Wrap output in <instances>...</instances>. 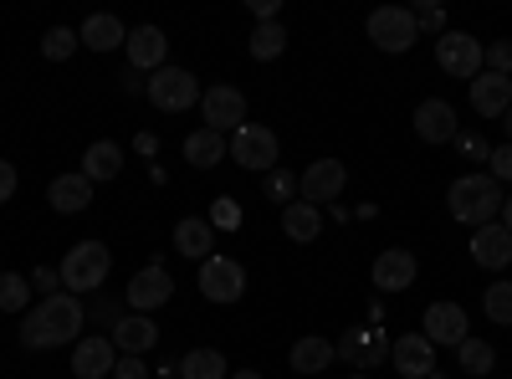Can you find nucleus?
<instances>
[{
  "label": "nucleus",
  "mask_w": 512,
  "mask_h": 379,
  "mask_svg": "<svg viewBox=\"0 0 512 379\" xmlns=\"http://www.w3.org/2000/svg\"><path fill=\"white\" fill-rule=\"evenodd\" d=\"M82 323H88L82 303L72 298V292H57V298H41L21 318V344L26 349H67V344L82 339Z\"/></svg>",
  "instance_id": "f257e3e1"
},
{
  "label": "nucleus",
  "mask_w": 512,
  "mask_h": 379,
  "mask_svg": "<svg viewBox=\"0 0 512 379\" xmlns=\"http://www.w3.org/2000/svg\"><path fill=\"white\" fill-rule=\"evenodd\" d=\"M446 205H451V221L482 231V226L502 221V185H497L492 175H461V180L446 190Z\"/></svg>",
  "instance_id": "f03ea898"
},
{
  "label": "nucleus",
  "mask_w": 512,
  "mask_h": 379,
  "mask_svg": "<svg viewBox=\"0 0 512 379\" xmlns=\"http://www.w3.org/2000/svg\"><path fill=\"white\" fill-rule=\"evenodd\" d=\"M108 272H113V251H108L103 241H77V246H67V257H62V267H57L62 292H72V298H82V292H98V287L108 282Z\"/></svg>",
  "instance_id": "7ed1b4c3"
},
{
  "label": "nucleus",
  "mask_w": 512,
  "mask_h": 379,
  "mask_svg": "<svg viewBox=\"0 0 512 379\" xmlns=\"http://www.w3.org/2000/svg\"><path fill=\"white\" fill-rule=\"evenodd\" d=\"M144 98L159 108V113H185L200 103V77L190 67H159L149 82H144Z\"/></svg>",
  "instance_id": "20e7f679"
},
{
  "label": "nucleus",
  "mask_w": 512,
  "mask_h": 379,
  "mask_svg": "<svg viewBox=\"0 0 512 379\" xmlns=\"http://www.w3.org/2000/svg\"><path fill=\"white\" fill-rule=\"evenodd\" d=\"M277 134L267 129V123H241V129L231 134V159L241 164V170H256V175H272L277 170Z\"/></svg>",
  "instance_id": "39448f33"
},
{
  "label": "nucleus",
  "mask_w": 512,
  "mask_h": 379,
  "mask_svg": "<svg viewBox=\"0 0 512 379\" xmlns=\"http://www.w3.org/2000/svg\"><path fill=\"white\" fill-rule=\"evenodd\" d=\"M415 36H420V26H415L410 6H379V11L369 16V41H374L379 52H390V57L410 52Z\"/></svg>",
  "instance_id": "423d86ee"
},
{
  "label": "nucleus",
  "mask_w": 512,
  "mask_h": 379,
  "mask_svg": "<svg viewBox=\"0 0 512 379\" xmlns=\"http://www.w3.org/2000/svg\"><path fill=\"white\" fill-rule=\"evenodd\" d=\"M482 47H487V41L466 36V31H441V41H436V62H441L446 77L472 82V77L482 72Z\"/></svg>",
  "instance_id": "0eeeda50"
},
{
  "label": "nucleus",
  "mask_w": 512,
  "mask_h": 379,
  "mask_svg": "<svg viewBox=\"0 0 512 379\" xmlns=\"http://www.w3.org/2000/svg\"><path fill=\"white\" fill-rule=\"evenodd\" d=\"M200 113H205V129L216 134H236L246 123V93L231 88V82H216V88L200 93Z\"/></svg>",
  "instance_id": "6e6552de"
},
{
  "label": "nucleus",
  "mask_w": 512,
  "mask_h": 379,
  "mask_svg": "<svg viewBox=\"0 0 512 379\" xmlns=\"http://www.w3.org/2000/svg\"><path fill=\"white\" fill-rule=\"evenodd\" d=\"M200 292L210 303H241L246 292V267L236 257H205L200 262Z\"/></svg>",
  "instance_id": "1a4fd4ad"
},
{
  "label": "nucleus",
  "mask_w": 512,
  "mask_h": 379,
  "mask_svg": "<svg viewBox=\"0 0 512 379\" xmlns=\"http://www.w3.org/2000/svg\"><path fill=\"white\" fill-rule=\"evenodd\" d=\"M169 298H175V282H169V272L159 267V262H149L144 272H134L128 277V287H123V303L134 308V313H154V308H164Z\"/></svg>",
  "instance_id": "9d476101"
},
{
  "label": "nucleus",
  "mask_w": 512,
  "mask_h": 379,
  "mask_svg": "<svg viewBox=\"0 0 512 379\" xmlns=\"http://www.w3.org/2000/svg\"><path fill=\"white\" fill-rule=\"evenodd\" d=\"M333 349H338V359H349L354 369H379L384 359H390V339H384V328H379V323L349 328Z\"/></svg>",
  "instance_id": "9b49d317"
},
{
  "label": "nucleus",
  "mask_w": 512,
  "mask_h": 379,
  "mask_svg": "<svg viewBox=\"0 0 512 379\" xmlns=\"http://www.w3.org/2000/svg\"><path fill=\"white\" fill-rule=\"evenodd\" d=\"M344 185H349V170H344V164H338V159H313L308 170H303V180H297V200L328 205V200L344 195Z\"/></svg>",
  "instance_id": "f8f14e48"
},
{
  "label": "nucleus",
  "mask_w": 512,
  "mask_h": 379,
  "mask_svg": "<svg viewBox=\"0 0 512 379\" xmlns=\"http://www.w3.org/2000/svg\"><path fill=\"white\" fill-rule=\"evenodd\" d=\"M369 277H374V287H379V292H405V287H415L420 262H415V251L390 246V251H379V257H374Z\"/></svg>",
  "instance_id": "ddd939ff"
},
{
  "label": "nucleus",
  "mask_w": 512,
  "mask_h": 379,
  "mask_svg": "<svg viewBox=\"0 0 512 379\" xmlns=\"http://www.w3.org/2000/svg\"><path fill=\"white\" fill-rule=\"evenodd\" d=\"M466 328H472V323H466V308H461V303H431V308H425V323H420V333H425L436 349H441V344L456 349L461 339H472Z\"/></svg>",
  "instance_id": "4468645a"
},
{
  "label": "nucleus",
  "mask_w": 512,
  "mask_h": 379,
  "mask_svg": "<svg viewBox=\"0 0 512 379\" xmlns=\"http://www.w3.org/2000/svg\"><path fill=\"white\" fill-rule=\"evenodd\" d=\"M123 52H128V67H134V72L169 67V41H164L159 26H134V31H128V41H123Z\"/></svg>",
  "instance_id": "2eb2a0df"
},
{
  "label": "nucleus",
  "mask_w": 512,
  "mask_h": 379,
  "mask_svg": "<svg viewBox=\"0 0 512 379\" xmlns=\"http://www.w3.org/2000/svg\"><path fill=\"white\" fill-rule=\"evenodd\" d=\"M390 359H395V369H400L405 379H431V369H436V344L415 328V333H405V339L390 344Z\"/></svg>",
  "instance_id": "dca6fc26"
},
{
  "label": "nucleus",
  "mask_w": 512,
  "mask_h": 379,
  "mask_svg": "<svg viewBox=\"0 0 512 379\" xmlns=\"http://www.w3.org/2000/svg\"><path fill=\"white\" fill-rule=\"evenodd\" d=\"M472 262L487 267V272H507V267H512V231H507L502 221L472 231Z\"/></svg>",
  "instance_id": "f3484780"
},
{
  "label": "nucleus",
  "mask_w": 512,
  "mask_h": 379,
  "mask_svg": "<svg viewBox=\"0 0 512 379\" xmlns=\"http://www.w3.org/2000/svg\"><path fill=\"white\" fill-rule=\"evenodd\" d=\"M415 134H420V144H451L456 139V108L446 98H420Z\"/></svg>",
  "instance_id": "a211bd4d"
},
{
  "label": "nucleus",
  "mask_w": 512,
  "mask_h": 379,
  "mask_svg": "<svg viewBox=\"0 0 512 379\" xmlns=\"http://www.w3.org/2000/svg\"><path fill=\"white\" fill-rule=\"evenodd\" d=\"M113 364H118V349H113V339H77L72 344V374L77 379H108L113 374Z\"/></svg>",
  "instance_id": "6ab92c4d"
},
{
  "label": "nucleus",
  "mask_w": 512,
  "mask_h": 379,
  "mask_svg": "<svg viewBox=\"0 0 512 379\" xmlns=\"http://www.w3.org/2000/svg\"><path fill=\"white\" fill-rule=\"evenodd\" d=\"M47 200H52V210H62V216H82V210L93 205V180L82 175V170H72V175H52Z\"/></svg>",
  "instance_id": "aec40b11"
},
{
  "label": "nucleus",
  "mask_w": 512,
  "mask_h": 379,
  "mask_svg": "<svg viewBox=\"0 0 512 379\" xmlns=\"http://www.w3.org/2000/svg\"><path fill=\"white\" fill-rule=\"evenodd\" d=\"M472 108H477L482 118H502V113L512 108V77H502V72H477V77H472Z\"/></svg>",
  "instance_id": "412c9836"
},
{
  "label": "nucleus",
  "mask_w": 512,
  "mask_h": 379,
  "mask_svg": "<svg viewBox=\"0 0 512 379\" xmlns=\"http://www.w3.org/2000/svg\"><path fill=\"white\" fill-rule=\"evenodd\" d=\"M154 344H159V323L154 318H144V313H123L118 318V328H113V349L118 354H139L144 359Z\"/></svg>",
  "instance_id": "4be33fe9"
},
{
  "label": "nucleus",
  "mask_w": 512,
  "mask_h": 379,
  "mask_svg": "<svg viewBox=\"0 0 512 379\" xmlns=\"http://www.w3.org/2000/svg\"><path fill=\"white\" fill-rule=\"evenodd\" d=\"M175 251L190 262H205V257H216V226L200 221V216H185L175 221Z\"/></svg>",
  "instance_id": "5701e85b"
},
{
  "label": "nucleus",
  "mask_w": 512,
  "mask_h": 379,
  "mask_svg": "<svg viewBox=\"0 0 512 379\" xmlns=\"http://www.w3.org/2000/svg\"><path fill=\"white\" fill-rule=\"evenodd\" d=\"M226 154H231V139L216 134V129H195L185 139V164H195V170H216Z\"/></svg>",
  "instance_id": "b1692460"
},
{
  "label": "nucleus",
  "mask_w": 512,
  "mask_h": 379,
  "mask_svg": "<svg viewBox=\"0 0 512 379\" xmlns=\"http://www.w3.org/2000/svg\"><path fill=\"white\" fill-rule=\"evenodd\" d=\"M82 175H88L93 185H103V180H118V175H123V149H118L113 139H98V144H88V154H82Z\"/></svg>",
  "instance_id": "393cba45"
},
{
  "label": "nucleus",
  "mask_w": 512,
  "mask_h": 379,
  "mask_svg": "<svg viewBox=\"0 0 512 379\" xmlns=\"http://www.w3.org/2000/svg\"><path fill=\"white\" fill-rule=\"evenodd\" d=\"M77 41L88 52H113V47H123V41H128V31H123L118 16H88V21H82V31H77Z\"/></svg>",
  "instance_id": "a878e982"
},
{
  "label": "nucleus",
  "mask_w": 512,
  "mask_h": 379,
  "mask_svg": "<svg viewBox=\"0 0 512 379\" xmlns=\"http://www.w3.org/2000/svg\"><path fill=\"white\" fill-rule=\"evenodd\" d=\"M333 359H338V349H333L328 339H318V333H313V339H297L292 354H287V364H292L297 374H323Z\"/></svg>",
  "instance_id": "bb28decb"
},
{
  "label": "nucleus",
  "mask_w": 512,
  "mask_h": 379,
  "mask_svg": "<svg viewBox=\"0 0 512 379\" xmlns=\"http://www.w3.org/2000/svg\"><path fill=\"white\" fill-rule=\"evenodd\" d=\"M282 231L292 236V241H318V231H323V216H318V205H308V200H292V205H282Z\"/></svg>",
  "instance_id": "cd10ccee"
},
{
  "label": "nucleus",
  "mask_w": 512,
  "mask_h": 379,
  "mask_svg": "<svg viewBox=\"0 0 512 379\" xmlns=\"http://www.w3.org/2000/svg\"><path fill=\"white\" fill-rule=\"evenodd\" d=\"M175 374H180V379H231V364H226L221 349H190Z\"/></svg>",
  "instance_id": "c85d7f7f"
},
{
  "label": "nucleus",
  "mask_w": 512,
  "mask_h": 379,
  "mask_svg": "<svg viewBox=\"0 0 512 379\" xmlns=\"http://www.w3.org/2000/svg\"><path fill=\"white\" fill-rule=\"evenodd\" d=\"M246 52H251V62H277V57L287 52L282 21H256V31H251V41H246Z\"/></svg>",
  "instance_id": "c756f323"
},
{
  "label": "nucleus",
  "mask_w": 512,
  "mask_h": 379,
  "mask_svg": "<svg viewBox=\"0 0 512 379\" xmlns=\"http://www.w3.org/2000/svg\"><path fill=\"white\" fill-rule=\"evenodd\" d=\"M456 364H461L466 374H492V369H497V354H492L487 339H461V344H456Z\"/></svg>",
  "instance_id": "7c9ffc66"
},
{
  "label": "nucleus",
  "mask_w": 512,
  "mask_h": 379,
  "mask_svg": "<svg viewBox=\"0 0 512 379\" xmlns=\"http://www.w3.org/2000/svg\"><path fill=\"white\" fill-rule=\"evenodd\" d=\"M26 303H31V277L0 272V313H26Z\"/></svg>",
  "instance_id": "2f4dec72"
},
{
  "label": "nucleus",
  "mask_w": 512,
  "mask_h": 379,
  "mask_svg": "<svg viewBox=\"0 0 512 379\" xmlns=\"http://www.w3.org/2000/svg\"><path fill=\"white\" fill-rule=\"evenodd\" d=\"M77 47H82V41H77V31H67V26H52L47 36H41V57H47V62H67Z\"/></svg>",
  "instance_id": "473e14b6"
},
{
  "label": "nucleus",
  "mask_w": 512,
  "mask_h": 379,
  "mask_svg": "<svg viewBox=\"0 0 512 379\" xmlns=\"http://www.w3.org/2000/svg\"><path fill=\"white\" fill-rule=\"evenodd\" d=\"M482 308H487V318H492V323H502V328L512 323V282H507V277L487 287V298H482Z\"/></svg>",
  "instance_id": "72a5a7b5"
},
{
  "label": "nucleus",
  "mask_w": 512,
  "mask_h": 379,
  "mask_svg": "<svg viewBox=\"0 0 512 379\" xmlns=\"http://www.w3.org/2000/svg\"><path fill=\"white\" fill-rule=\"evenodd\" d=\"M482 72L512 77V41H487V47H482Z\"/></svg>",
  "instance_id": "f704fd0d"
},
{
  "label": "nucleus",
  "mask_w": 512,
  "mask_h": 379,
  "mask_svg": "<svg viewBox=\"0 0 512 379\" xmlns=\"http://www.w3.org/2000/svg\"><path fill=\"white\" fill-rule=\"evenodd\" d=\"M410 16H415L420 31H446V6H436V0H415Z\"/></svg>",
  "instance_id": "c9c22d12"
},
{
  "label": "nucleus",
  "mask_w": 512,
  "mask_h": 379,
  "mask_svg": "<svg viewBox=\"0 0 512 379\" xmlns=\"http://www.w3.org/2000/svg\"><path fill=\"white\" fill-rule=\"evenodd\" d=\"M451 144H456V154H461V159H472V164H482V159L492 154V144H487L482 134H461V129H456V139H451Z\"/></svg>",
  "instance_id": "e433bc0d"
},
{
  "label": "nucleus",
  "mask_w": 512,
  "mask_h": 379,
  "mask_svg": "<svg viewBox=\"0 0 512 379\" xmlns=\"http://www.w3.org/2000/svg\"><path fill=\"white\" fill-rule=\"evenodd\" d=\"M487 175H492L497 185H512V144H497V149L487 154Z\"/></svg>",
  "instance_id": "4c0bfd02"
},
{
  "label": "nucleus",
  "mask_w": 512,
  "mask_h": 379,
  "mask_svg": "<svg viewBox=\"0 0 512 379\" xmlns=\"http://www.w3.org/2000/svg\"><path fill=\"white\" fill-rule=\"evenodd\" d=\"M267 195H272L277 205H292V200H297V180H292L287 170H272V175H267Z\"/></svg>",
  "instance_id": "58836bf2"
},
{
  "label": "nucleus",
  "mask_w": 512,
  "mask_h": 379,
  "mask_svg": "<svg viewBox=\"0 0 512 379\" xmlns=\"http://www.w3.org/2000/svg\"><path fill=\"white\" fill-rule=\"evenodd\" d=\"M113 379H149V364H144L139 354H118V364H113Z\"/></svg>",
  "instance_id": "ea45409f"
},
{
  "label": "nucleus",
  "mask_w": 512,
  "mask_h": 379,
  "mask_svg": "<svg viewBox=\"0 0 512 379\" xmlns=\"http://www.w3.org/2000/svg\"><path fill=\"white\" fill-rule=\"evenodd\" d=\"M16 185H21V175H16V164H11V159H0V205H11Z\"/></svg>",
  "instance_id": "a19ab883"
},
{
  "label": "nucleus",
  "mask_w": 512,
  "mask_h": 379,
  "mask_svg": "<svg viewBox=\"0 0 512 379\" xmlns=\"http://www.w3.org/2000/svg\"><path fill=\"white\" fill-rule=\"evenodd\" d=\"M216 226H241V210H236V200H216Z\"/></svg>",
  "instance_id": "79ce46f5"
},
{
  "label": "nucleus",
  "mask_w": 512,
  "mask_h": 379,
  "mask_svg": "<svg viewBox=\"0 0 512 379\" xmlns=\"http://www.w3.org/2000/svg\"><path fill=\"white\" fill-rule=\"evenodd\" d=\"M31 282H36V287H41V292H47V298H57V287H62V277H57V272H52V267H41V272H36V277H31Z\"/></svg>",
  "instance_id": "37998d69"
},
{
  "label": "nucleus",
  "mask_w": 512,
  "mask_h": 379,
  "mask_svg": "<svg viewBox=\"0 0 512 379\" xmlns=\"http://www.w3.org/2000/svg\"><path fill=\"white\" fill-rule=\"evenodd\" d=\"M251 16L256 21H277V0H251Z\"/></svg>",
  "instance_id": "c03bdc74"
},
{
  "label": "nucleus",
  "mask_w": 512,
  "mask_h": 379,
  "mask_svg": "<svg viewBox=\"0 0 512 379\" xmlns=\"http://www.w3.org/2000/svg\"><path fill=\"white\" fill-rule=\"evenodd\" d=\"M502 226H507V231H512V195H507V200H502Z\"/></svg>",
  "instance_id": "a18cd8bd"
},
{
  "label": "nucleus",
  "mask_w": 512,
  "mask_h": 379,
  "mask_svg": "<svg viewBox=\"0 0 512 379\" xmlns=\"http://www.w3.org/2000/svg\"><path fill=\"white\" fill-rule=\"evenodd\" d=\"M502 129H507V144H512V108L502 113Z\"/></svg>",
  "instance_id": "49530a36"
},
{
  "label": "nucleus",
  "mask_w": 512,
  "mask_h": 379,
  "mask_svg": "<svg viewBox=\"0 0 512 379\" xmlns=\"http://www.w3.org/2000/svg\"><path fill=\"white\" fill-rule=\"evenodd\" d=\"M231 379H262V374H256V369H236Z\"/></svg>",
  "instance_id": "de8ad7c7"
},
{
  "label": "nucleus",
  "mask_w": 512,
  "mask_h": 379,
  "mask_svg": "<svg viewBox=\"0 0 512 379\" xmlns=\"http://www.w3.org/2000/svg\"><path fill=\"white\" fill-rule=\"evenodd\" d=\"M159 379H180V374H175V364H169V369H164V374H159Z\"/></svg>",
  "instance_id": "09e8293b"
},
{
  "label": "nucleus",
  "mask_w": 512,
  "mask_h": 379,
  "mask_svg": "<svg viewBox=\"0 0 512 379\" xmlns=\"http://www.w3.org/2000/svg\"><path fill=\"white\" fill-rule=\"evenodd\" d=\"M354 379H364V374H354Z\"/></svg>",
  "instance_id": "8fccbe9b"
}]
</instances>
